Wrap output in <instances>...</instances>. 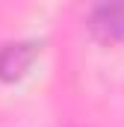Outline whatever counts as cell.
Instances as JSON below:
<instances>
[{
    "label": "cell",
    "mask_w": 124,
    "mask_h": 127,
    "mask_svg": "<svg viewBox=\"0 0 124 127\" xmlns=\"http://www.w3.org/2000/svg\"><path fill=\"white\" fill-rule=\"evenodd\" d=\"M89 27L103 41H124V0H94Z\"/></svg>",
    "instance_id": "cell-1"
},
{
    "label": "cell",
    "mask_w": 124,
    "mask_h": 127,
    "mask_svg": "<svg viewBox=\"0 0 124 127\" xmlns=\"http://www.w3.org/2000/svg\"><path fill=\"white\" fill-rule=\"evenodd\" d=\"M38 47L32 41H18V44H6L0 50V80L12 83V80H21L27 71H30L32 59H35Z\"/></svg>",
    "instance_id": "cell-2"
}]
</instances>
